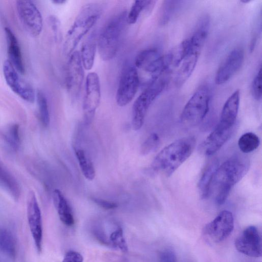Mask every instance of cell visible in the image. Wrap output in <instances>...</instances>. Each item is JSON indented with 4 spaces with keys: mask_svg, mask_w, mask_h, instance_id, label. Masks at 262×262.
<instances>
[{
    "mask_svg": "<svg viewBox=\"0 0 262 262\" xmlns=\"http://www.w3.org/2000/svg\"><path fill=\"white\" fill-rule=\"evenodd\" d=\"M219 166L216 160H212L204 169L199 182V189L201 197L206 199L210 193L211 185L214 174Z\"/></svg>",
    "mask_w": 262,
    "mask_h": 262,
    "instance_id": "cell-24",
    "label": "cell"
},
{
    "mask_svg": "<svg viewBox=\"0 0 262 262\" xmlns=\"http://www.w3.org/2000/svg\"><path fill=\"white\" fill-rule=\"evenodd\" d=\"M160 143V138L156 133H152L144 141L141 145L140 152L143 155H146L155 150Z\"/></svg>",
    "mask_w": 262,
    "mask_h": 262,
    "instance_id": "cell-33",
    "label": "cell"
},
{
    "mask_svg": "<svg viewBox=\"0 0 262 262\" xmlns=\"http://www.w3.org/2000/svg\"><path fill=\"white\" fill-rule=\"evenodd\" d=\"M260 141L258 137L253 133H246L241 136L238 141L240 150L247 154L255 150L259 146Z\"/></svg>",
    "mask_w": 262,
    "mask_h": 262,
    "instance_id": "cell-27",
    "label": "cell"
},
{
    "mask_svg": "<svg viewBox=\"0 0 262 262\" xmlns=\"http://www.w3.org/2000/svg\"><path fill=\"white\" fill-rule=\"evenodd\" d=\"M169 73L164 72L152 76L147 87L135 101L132 122L134 130H138L142 127L150 106L166 88Z\"/></svg>",
    "mask_w": 262,
    "mask_h": 262,
    "instance_id": "cell-5",
    "label": "cell"
},
{
    "mask_svg": "<svg viewBox=\"0 0 262 262\" xmlns=\"http://www.w3.org/2000/svg\"><path fill=\"white\" fill-rule=\"evenodd\" d=\"M110 240L114 246L122 252H127V245L124 237L123 230L121 228H118L111 234Z\"/></svg>",
    "mask_w": 262,
    "mask_h": 262,
    "instance_id": "cell-32",
    "label": "cell"
},
{
    "mask_svg": "<svg viewBox=\"0 0 262 262\" xmlns=\"http://www.w3.org/2000/svg\"><path fill=\"white\" fill-rule=\"evenodd\" d=\"M234 228L232 213L228 210L221 211L204 229V234L210 241L220 243L231 233Z\"/></svg>",
    "mask_w": 262,
    "mask_h": 262,
    "instance_id": "cell-10",
    "label": "cell"
},
{
    "mask_svg": "<svg viewBox=\"0 0 262 262\" xmlns=\"http://www.w3.org/2000/svg\"><path fill=\"white\" fill-rule=\"evenodd\" d=\"M251 92L253 97L257 100L261 98V68L259 69L253 79L251 86Z\"/></svg>",
    "mask_w": 262,
    "mask_h": 262,
    "instance_id": "cell-34",
    "label": "cell"
},
{
    "mask_svg": "<svg viewBox=\"0 0 262 262\" xmlns=\"http://www.w3.org/2000/svg\"><path fill=\"white\" fill-rule=\"evenodd\" d=\"M9 60L5 61L3 73L7 84L16 94L27 102L32 103L36 98L33 88L21 79Z\"/></svg>",
    "mask_w": 262,
    "mask_h": 262,
    "instance_id": "cell-12",
    "label": "cell"
},
{
    "mask_svg": "<svg viewBox=\"0 0 262 262\" xmlns=\"http://www.w3.org/2000/svg\"><path fill=\"white\" fill-rule=\"evenodd\" d=\"M101 99L100 80L98 74L90 72L86 76L85 93L82 104L84 118L87 123H90L98 107Z\"/></svg>",
    "mask_w": 262,
    "mask_h": 262,
    "instance_id": "cell-8",
    "label": "cell"
},
{
    "mask_svg": "<svg viewBox=\"0 0 262 262\" xmlns=\"http://www.w3.org/2000/svg\"><path fill=\"white\" fill-rule=\"evenodd\" d=\"M178 1H166L162 6L160 15L159 23L164 25L168 23L177 9Z\"/></svg>",
    "mask_w": 262,
    "mask_h": 262,
    "instance_id": "cell-30",
    "label": "cell"
},
{
    "mask_svg": "<svg viewBox=\"0 0 262 262\" xmlns=\"http://www.w3.org/2000/svg\"><path fill=\"white\" fill-rule=\"evenodd\" d=\"M0 188L17 201L20 194L19 185L15 179L0 164Z\"/></svg>",
    "mask_w": 262,
    "mask_h": 262,
    "instance_id": "cell-23",
    "label": "cell"
},
{
    "mask_svg": "<svg viewBox=\"0 0 262 262\" xmlns=\"http://www.w3.org/2000/svg\"><path fill=\"white\" fill-rule=\"evenodd\" d=\"M135 64L137 68L154 76L167 71L164 56L161 55L156 48H148L141 51L135 57Z\"/></svg>",
    "mask_w": 262,
    "mask_h": 262,
    "instance_id": "cell-15",
    "label": "cell"
},
{
    "mask_svg": "<svg viewBox=\"0 0 262 262\" xmlns=\"http://www.w3.org/2000/svg\"><path fill=\"white\" fill-rule=\"evenodd\" d=\"M140 84L138 72L136 67H128L123 70L116 92V103L124 106L135 97Z\"/></svg>",
    "mask_w": 262,
    "mask_h": 262,
    "instance_id": "cell-7",
    "label": "cell"
},
{
    "mask_svg": "<svg viewBox=\"0 0 262 262\" xmlns=\"http://www.w3.org/2000/svg\"><path fill=\"white\" fill-rule=\"evenodd\" d=\"M53 203L57 210L60 221L67 226L74 224V218L71 207L66 198L59 189L53 191Z\"/></svg>",
    "mask_w": 262,
    "mask_h": 262,
    "instance_id": "cell-22",
    "label": "cell"
},
{
    "mask_svg": "<svg viewBox=\"0 0 262 262\" xmlns=\"http://www.w3.org/2000/svg\"><path fill=\"white\" fill-rule=\"evenodd\" d=\"M79 52L74 51L70 56L66 73V86L73 98H77L84 79V70Z\"/></svg>",
    "mask_w": 262,
    "mask_h": 262,
    "instance_id": "cell-14",
    "label": "cell"
},
{
    "mask_svg": "<svg viewBox=\"0 0 262 262\" xmlns=\"http://www.w3.org/2000/svg\"><path fill=\"white\" fill-rule=\"evenodd\" d=\"M15 239L10 231L0 227V251L10 258L16 255Z\"/></svg>",
    "mask_w": 262,
    "mask_h": 262,
    "instance_id": "cell-25",
    "label": "cell"
},
{
    "mask_svg": "<svg viewBox=\"0 0 262 262\" xmlns=\"http://www.w3.org/2000/svg\"><path fill=\"white\" fill-rule=\"evenodd\" d=\"M92 200L99 206L105 209H113L117 207V204L113 202L98 198H92Z\"/></svg>",
    "mask_w": 262,
    "mask_h": 262,
    "instance_id": "cell-38",
    "label": "cell"
},
{
    "mask_svg": "<svg viewBox=\"0 0 262 262\" xmlns=\"http://www.w3.org/2000/svg\"><path fill=\"white\" fill-rule=\"evenodd\" d=\"M5 32L8 42L9 61L19 73L24 74L25 68L17 40L9 28H6Z\"/></svg>",
    "mask_w": 262,
    "mask_h": 262,
    "instance_id": "cell-21",
    "label": "cell"
},
{
    "mask_svg": "<svg viewBox=\"0 0 262 262\" xmlns=\"http://www.w3.org/2000/svg\"><path fill=\"white\" fill-rule=\"evenodd\" d=\"M5 138L10 147L14 149H17L20 143L19 126L13 124L8 127L5 134Z\"/></svg>",
    "mask_w": 262,
    "mask_h": 262,
    "instance_id": "cell-31",
    "label": "cell"
},
{
    "mask_svg": "<svg viewBox=\"0 0 262 262\" xmlns=\"http://www.w3.org/2000/svg\"><path fill=\"white\" fill-rule=\"evenodd\" d=\"M160 262H177L174 253L171 250L163 251L160 254Z\"/></svg>",
    "mask_w": 262,
    "mask_h": 262,
    "instance_id": "cell-37",
    "label": "cell"
},
{
    "mask_svg": "<svg viewBox=\"0 0 262 262\" xmlns=\"http://www.w3.org/2000/svg\"><path fill=\"white\" fill-rule=\"evenodd\" d=\"M27 215L36 249L40 253L42 249V219L36 195L32 190L29 192L27 196Z\"/></svg>",
    "mask_w": 262,
    "mask_h": 262,
    "instance_id": "cell-11",
    "label": "cell"
},
{
    "mask_svg": "<svg viewBox=\"0 0 262 262\" xmlns=\"http://www.w3.org/2000/svg\"><path fill=\"white\" fill-rule=\"evenodd\" d=\"M16 9L19 18L26 31L32 36H38L42 29L41 14L30 1H17Z\"/></svg>",
    "mask_w": 262,
    "mask_h": 262,
    "instance_id": "cell-9",
    "label": "cell"
},
{
    "mask_svg": "<svg viewBox=\"0 0 262 262\" xmlns=\"http://www.w3.org/2000/svg\"><path fill=\"white\" fill-rule=\"evenodd\" d=\"M240 102L238 90L233 93L225 102L217 125L228 128H233L236 120Z\"/></svg>",
    "mask_w": 262,
    "mask_h": 262,
    "instance_id": "cell-18",
    "label": "cell"
},
{
    "mask_svg": "<svg viewBox=\"0 0 262 262\" xmlns=\"http://www.w3.org/2000/svg\"><path fill=\"white\" fill-rule=\"evenodd\" d=\"M154 1H135L128 13H127V21L128 24H135L138 19L141 12L152 5Z\"/></svg>",
    "mask_w": 262,
    "mask_h": 262,
    "instance_id": "cell-28",
    "label": "cell"
},
{
    "mask_svg": "<svg viewBox=\"0 0 262 262\" xmlns=\"http://www.w3.org/2000/svg\"><path fill=\"white\" fill-rule=\"evenodd\" d=\"M52 2L55 4L62 5L66 3L67 1L66 0H53Z\"/></svg>",
    "mask_w": 262,
    "mask_h": 262,
    "instance_id": "cell-39",
    "label": "cell"
},
{
    "mask_svg": "<svg viewBox=\"0 0 262 262\" xmlns=\"http://www.w3.org/2000/svg\"><path fill=\"white\" fill-rule=\"evenodd\" d=\"M248 168L247 160L241 157L231 158L218 166L210 189V192L214 190L216 204L224 203L232 187L244 177Z\"/></svg>",
    "mask_w": 262,
    "mask_h": 262,
    "instance_id": "cell-1",
    "label": "cell"
},
{
    "mask_svg": "<svg viewBox=\"0 0 262 262\" xmlns=\"http://www.w3.org/2000/svg\"><path fill=\"white\" fill-rule=\"evenodd\" d=\"M49 23L53 32L54 38L57 40L60 37V24L58 18L55 16H50L49 17Z\"/></svg>",
    "mask_w": 262,
    "mask_h": 262,
    "instance_id": "cell-35",
    "label": "cell"
},
{
    "mask_svg": "<svg viewBox=\"0 0 262 262\" xmlns=\"http://www.w3.org/2000/svg\"><path fill=\"white\" fill-rule=\"evenodd\" d=\"M234 244L236 250L242 254L251 257L261 256V236L254 226L245 228L236 237Z\"/></svg>",
    "mask_w": 262,
    "mask_h": 262,
    "instance_id": "cell-13",
    "label": "cell"
},
{
    "mask_svg": "<svg viewBox=\"0 0 262 262\" xmlns=\"http://www.w3.org/2000/svg\"><path fill=\"white\" fill-rule=\"evenodd\" d=\"M97 38L96 32L93 31L81 45L79 55L83 67L86 70H91L94 65Z\"/></svg>",
    "mask_w": 262,
    "mask_h": 262,
    "instance_id": "cell-20",
    "label": "cell"
},
{
    "mask_svg": "<svg viewBox=\"0 0 262 262\" xmlns=\"http://www.w3.org/2000/svg\"><path fill=\"white\" fill-rule=\"evenodd\" d=\"M244 54L240 48L233 50L220 67L215 76L216 84L227 82L239 70L244 61Z\"/></svg>",
    "mask_w": 262,
    "mask_h": 262,
    "instance_id": "cell-16",
    "label": "cell"
},
{
    "mask_svg": "<svg viewBox=\"0 0 262 262\" xmlns=\"http://www.w3.org/2000/svg\"><path fill=\"white\" fill-rule=\"evenodd\" d=\"M127 24V12L124 11L114 15L104 25L97 38L98 50L102 60H110L116 56Z\"/></svg>",
    "mask_w": 262,
    "mask_h": 262,
    "instance_id": "cell-3",
    "label": "cell"
},
{
    "mask_svg": "<svg viewBox=\"0 0 262 262\" xmlns=\"http://www.w3.org/2000/svg\"><path fill=\"white\" fill-rule=\"evenodd\" d=\"M233 129L216 125L201 145L203 152L211 156L218 151L231 137Z\"/></svg>",
    "mask_w": 262,
    "mask_h": 262,
    "instance_id": "cell-17",
    "label": "cell"
},
{
    "mask_svg": "<svg viewBox=\"0 0 262 262\" xmlns=\"http://www.w3.org/2000/svg\"><path fill=\"white\" fill-rule=\"evenodd\" d=\"M83 257L79 252L69 251L65 254L62 262H83Z\"/></svg>",
    "mask_w": 262,
    "mask_h": 262,
    "instance_id": "cell-36",
    "label": "cell"
},
{
    "mask_svg": "<svg viewBox=\"0 0 262 262\" xmlns=\"http://www.w3.org/2000/svg\"><path fill=\"white\" fill-rule=\"evenodd\" d=\"M101 7L94 3L87 4L80 9L67 33L63 46L65 55L70 56L82 38L89 32L99 18Z\"/></svg>",
    "mask_w": 262,
    "mask_h": 262,
    "instance_id": "cell-4",
    "label": "cell"
},
{
    "mask_svg": "<svg viewBox=\"0 0 262 262\" xmlns=\"http://www.w3.org/2000/svg\"><path fill=\"white\" fill-rule=\"evenodd\" d=\"M195 139L189 136L179 139L163 148L155 157L151 168L166 176L171 175L192 154Z\"/></svg>",
    "mask_w": 262,
    "mask_h": 262,
    "instance_id": "cell-2",
    "label": "cell"
},
{
    "mask_svg": "<svg viewBox=\"0 0 262 262\" xmlns=\"http://www.w3.org/2000/svg\"><path fill=\"white\" fill-rule=\"evenodd\" d=\"M200 52L190 50L179 67L174 82L178 87H180L187 80L192 74L196 65Z\"/></svg>",
    "mask_w": 262,
    "mask_h": 262,
    "instance_id": "cell-19",
    "label": "cell"
},
{
    "mask_svg": "<svg viewBox=\"0 0 262 262\" xmlns=\"http://www.w3.org/2000/svg\"><path fill=\"white\" fill-rule=\"evenodd\" d=\"M75 154L83 175L86 179L93 180L95 177V170L86 153L82 149H77Z\"/></svg>",
    "mask_w": 262,
    "mask_h": 262,
    "instance_id": "cell-26",
    "label": "cell"
},
{
    "mask_svg": "<svg viewBox=\"0 0 262 262\" xmlns=\"http://www.w3.org/2000/svg\"><path fill=\"white\" fill-rule=\"evenodd\" d=\"M38 106L40 121L45 126L50 124V114L47 98L41 91H38L36 95Z\"/></svg>",
    "mask_w": 262,
    "mask_h": 262,
    "instance_id": "cell-29",
    "label": "cell"
},
{
    "mask_svg": "<svg viewBox=\"0 0 262 262\" xmlns=\"http://www.w3.org/2000/svg\"><path fill=\"white\" fill-rule=\"evenodd\" d=\"M210 100V92L207 85L200 86L185 105L181 115V121L186 126L200 124L207 115Z\"/></svg>",
    "mask_w": 262,
    "mask_h": 262,
    "instance_id": "cell-6",
    "label": "cell"
}]
</instances>
